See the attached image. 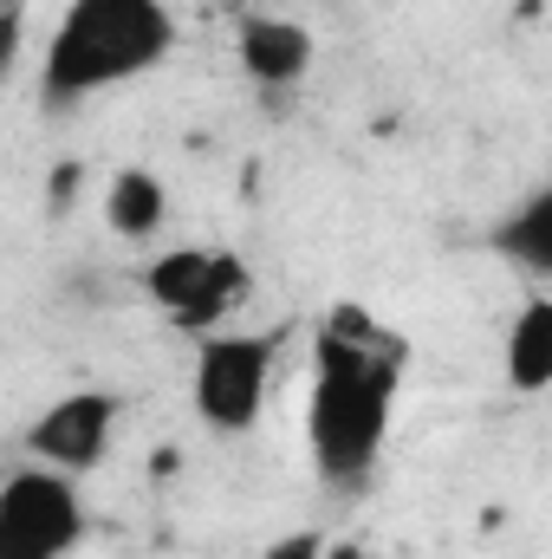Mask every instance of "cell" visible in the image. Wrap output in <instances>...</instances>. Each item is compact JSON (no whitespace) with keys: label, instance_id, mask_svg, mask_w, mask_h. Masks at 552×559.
Here are the masks:
<instances>
[{"label":"cell","instance_id":"6da1fadb","mask_svg":"<svg viewBox=\"0 0 552 559\" xmlns=\"http://www.w3.org/2000/svg\"><path fill=\"white\" fill-rule=\"evenodd\" d=\"M404 358L410 345L391 338H345L332 325L312 332V397H305V449L312 468L332 488L371 481L391 423H397V397H404Z\"/></svg>","mask_w":552,"mask_h":559},{"label":"cell","instance_id":"7a4b0ae2","mask_svg":"<svg viewBox=\"0 0 552 559\" xmlns=\"http://www.w3.org/2000/svg\"><path fill=\"white\" fill-rule=\"evenodd\" d=\"M182 26L169 0H72L39 59V105L72 111L111 85H131L176 52Z\"/></svg>","mask_w":552,"mask_h":559},{"label":"cell","instance_id":"3957f363","mask_svg":"<svg viewBox=\"0 0 552 559\" xmlns=\"http://www.w3.org/2000/svg\"><path fill=\"white\" fill-rule=\"evenodd\" d=\"M286 332H208L195 338V371H189V404L215 436H241L261 423V404L274 391V365Z\"/></svg>","mask_w":552,"mask_h":559},{"label":"cell","instance_id":"277c9868","mask_svg":"<svg viewBox=\"0 0 552 559\" xmlns=\"http://www.w3.org/2000/svg\"><path fill=\"white\" fill-rule=\"evenodd\" d=\"M79 540H85L79 475L26 455L0 481V559H72Z\"/></svg>","mask_w":552,"mask_h":559},{"label":"cell","instance_id":"5b68a950","mask_svg":"<svg viewBox=\"0 0 552 559\" xmlns=\"http://www.w3.org/2000/svg\"><path fill=\"white\" fill-rule=\"evenodd\" d=\"M254 267L235 248H169L143 267V299L156 312H169L189 338L221 332V319L248 299Z\"/></svg>","mask_w":552,"mask_h":559},{"label":"cell","instance_id":"8992f818","mask_svg":"<svg viewBox=\"0 0 552 559\" xmlns=\"http://www.w3.org/2000/svg\"><path fill=\"white\" fill-rule=\"evenodd\" d=\"M118 417H124L118 391H65V397H52L39 417L26 423L20 442H26V455L46 462V468L92 475V468L111 455V442H118Z\"/></svg>","mask_w":552,"mask_h":559},{"label":"cell","instance_id":"52a82bcc","mask_svg":"<svg viewBox=\"0 0 552 559\" xmlns=\"http://www.w3.org/2000/svg\"><path fill=\"white\" fill-rule=\"evenodd\" d=\"M235 66L261 92H292L312 72V33L286 13H248L235 20Z\"/></svg>","mask_w":552,"mask_h":559},{"label":"cell","instance_id":"ba28073f","mask_svg":"<svg viewBox=\"0 0 552 559\" xmlns=\"http://www.w3.org/2000/svg\"><path fill=\"white\" fill-rule=\"evenodd\" d=\"M501 378H507V391H520V397L552 391V299L547 293H533V299L514 312L507 345H501Z\"/></svg>","mask_w":552,"mask_h":559},{"label":"cell","instance_id":"9c48e42d","mask_svg":"<svg viewBox=\"0 0 552 559\" xmlns=\"http://www.w3.org/2000/svg\"><path fill=\"white\" fill-rule=\"evenodd\" d=\"M488 248H494L507 267H520V274L552 280V182H540L520 209H507V215L494 222Z\"/></svg>","mask_w":552,"mask_h":559},{"label":"cell","instance_id":"30bf717a","mask_svg":"<svg viewBox=\"0 0 552 559\" xmlns=\"http://www.w3.org/2000/svg\"><path fill=\"white\" fill-rule=\"evenodd\" d=\"M163 222H169V189H163V176H149V169H118L111 182H105V228L118 235V241H149V235H163Z\"/></svg>","mask_w":552,"mask_h":559},{"label":"cell","instance_id":"8fae6325","mask_svg":"<svg viewBox=\"0 0 552 559\" xmlns=\"http://www.w3.org/2000/svg\"><path fill=\"white\" fill-rule=\"evenodd\" d=\"M325 547H332L325 534H312V527H299V534H279V540H274V547H267L261 559H325Z\"/></svg>","mask_w":552,"mask_h":559},{"label":"cell","instance_id":"7c38bea8","mask_svg":"<svg viewBox=\"0 0 552 559\" xmlns=\"http://www.w3.org/2000/svg\"><path fill=\"white\" fill-rule=\"evenodd\" d=\"M0 20H7V46H0V66L20 59V33H26V0H0Z\"/></svg>","mask_w":552,"mask_h":559},{"label":"cell","instance_id":"4fadbf2b","mask_svg":"<svg viewBox=\"0 0 552 559\" xmlns=\"http://www.w3.org/2000/svg\"><path fill=\"white\" fill-rule=\"evenodd\" d=\"M72 189H79V163H59V169H52V202H65Z\"/></svg>","mask_w":552,"mask_h":559},{"label":"cell","instance_id":"5bb4252c","mask_svg":"<svg viewBox=\"0 0 552 559\" xmlns=\"http://www.w3.org/2000/svg\"><path fill=\"white\" fill-rule=\"evenodd\" d=\"M215 13H235V20H248V13H261V0H208Z\"/></svg>","mask_w":552,"mask_h":559},{"label":"cell","instance_id":"9a60e30c","mask_svg":"<svg viewBox=\"0 0 552 559\" xmlns=\"http://www.w3.org/2000/svg\"><path fill=\"white\" fill-rule=\"evenodd\" d=\"M325 559H371V554H364L358 540H332V547H325Z\"/></svg>","mask_w":552,"mask_h":559}]
</instances>
